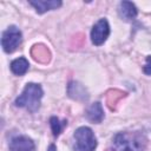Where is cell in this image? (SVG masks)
<instances>
[{
    "label": "cell",
    "mask_w": 151,
    "mask_h": 151,
    "mask_svg": "<svg viewBox=\"0 0 151 151\" xmlns=\"http://www.w3.org/2000/svg\"><path fill=\"white\" fill-rule=\"evenodd\" d=\"M147 139L144 133L134 132H119L113 137V151H145Z\"/></svg>",
    "instance_id": "1"
},
{
    "label": "cell",
    "mask_w": 151,
    "mask_h": 151,
    "mask_svg": "<svg viewBox=\"0 0 151 151\" xmlns=\"http://www.w3.org/2000/svg\"><path fill=\"white\" fill-rule=\"evenodd\" d=\"M42 98V88L39 84L28 83L21 94L15 99L14 104L18 107H24L31 113H34L40 107V100Z\"/></svg>",
    "instance_id": "2"
},
{
    "label": "cell",
    "mask_w": 151,
    "mask_h": 151,
    "mask_svg": "<svg viewBox=\"0 0 151 151\" xmlns=\"http://www.w3.org/2000/svg\"><path fill=\"white\" fill-rule=\"evenodd\" d=\"M74 150L76 151H94L97 139L93 131L87 126H81L74 131Z\"/></svg>",
    "instance_id": "3"
},
{
    "label": "cell",
    "mask_w": 151,
    "mask_h": 151,
    "mask_svg": "<svg viewBox=\"0 0 151 151\" xmlns=\"http://www.w3.org/2000/svg\"><path fill=\"white\" fill-rule=\"evenodd\" d=\"M21 40H22V35L20 29L17 26H9L2 33V38H1L2 50L6 53H12L19 47V45L21 44Z\"/></svg>",
    "instance_id": "4"
},
{
    "label": "cell",
    "mask_w": 151,
    "mask_h": 151,
    "mask_svg": "<svg viewBox=\"0 0 151 151\" xmlns=\"http://www.w3.org/2000/svg\"><path fill=\"white\" fill-rule=\"evenodd\" d=\"M110 35V26L106 19H99L92 27L91 40L96 46L103 45Z\"/></svg>",
    "instance_id": "5"
},
{
    "label": "cell",
    "mask_w": 151,
    "mask_h": 151,
    "mask_svg": "<svg viewBox=\"0 0 151 151\" xmlns=\"http://www.w3.org/2000/svg\"><path fill=\"white\" fill-rule=\"evenodd\" d=\"M35 146L32 139L26 136H18L9 143V151H34Z\"/></svg>",
    "instance_id": "6"
},
{
    "label": "cell",
    "mask_w": 151,
    "mask_h": 151,
    "mask_svg": "<svg viewBox=\"0 0 151 151\" xmlns=\"http://www.w3.org/2000/svg\"><path fill=\"white\" fill-rule=\"evenodd\" d=\"M137 7L130 1H122L118 5V14L125 21H131L137 17Z\"/></svg>",
    "instance_id": "7"
},
{
    "label": "cell",
    "mask_w": 151,
    "mask_h": 151,
    "mask_svg": "<svg viewBox=\"0 0 151 151\" xmlns=\"http://www.w3.org/2000/svg\"><path fill=\"white\" fill-rule=\"evenodd\" d=\"M67 92H68V96L76 100H87V98H88L86 88L77 81H71L68 84Z\"/></svg>",
    "instance_id": "8"
},
{
    "label": "cell",
    "mask_w": 151,
    "mask_h": 151,
    "mask_svg": "<svg viewBox=\"0 0 151 151\" xmlns=\"http://www.w3.org/2000/svg\"><path fill=\"white\" fill-rule=\"evenodd\" d=\"M29 4L35 8V11L39 14H42L47 11H52V9H57L58 7L61 6V1H57V0H38V1H29Z\"/></svg>",
    "instance_id": "9"
},
{
    "label": "cell",
    "mask_w": 151,
    "mask_h": 151,
    "mask_svg": "<svg viewBox=\"0 0 151 151\" xmlns=\"http://www.w3.org/2000/svg\"><path fill=\"white\" fill-rule=\"evenodd\" d=\"M86 118L92 122V123H96V124H99L101 123V120L104 119V111H103V106L100 103H94L92 104L87 111H86Z\"/></svg>",
    "instance_id": "10"
},
{
    "label": "cell",
    "mask_w": 151,
    "mask_h": 151,
    "mask_svg": "<svg viewBox=\"0 0 151 151\" xmlns=\"http://www.w3.org/2000/svg\"><path fill=\"white\" fill-rule=\"evenodd\" d=\"M28 60L24 57L17 58L11 63V71L15 74V76H22L27 72L28 70Z\"/></svg>",
    "instance_id": "11"
},
{
    "label": "cell",
    "mask_w": 151,
    "mask_h": 151,
    "mask_svg": "<svg viewBox=\"0 0 151 151\" xmlns=\"http://www.w3.org/2000/svg\"><path fill=\"white\" fill-rule=\"evenodd\" d=\"M50 124H51V129H52V132H53V136L54 137H58L61 132V130L64 129V126L67 125V122L66 120H63L60 122L59 118L57 117H52L50 119Z\"/></svg>",
    "instance_id": "12"
},
{
    "label": "cell",
    "mask_w": 151,
    "mask_h": 151,
    "mask_svg": "<svg viewBox=\"0 0 151 151\" xmlns=\"http://www.w3.org/2000/svg\"><path fill=\"white\" fill-rule=\"evenodd\" d=\"M144 73L151 76V55L146 58V63H145V66H144Z\"/></svg>",
    "instance_id": "13"
},
{
    "label": "cell",
    "mask_w": 151,
    "mask_h": 151,
    "mask_svg": "<svg viewBox=\"0 0 151 151\" xmlns=\"http://www.w3.org/2000/svg\"><path fill=\"white\" fill-rule=\"evenodd\" d=\"M54 150H55L54 145H51V146H50V151H54Z\"/></svg>",
    "instance_id": "14"
}]
</instances>
